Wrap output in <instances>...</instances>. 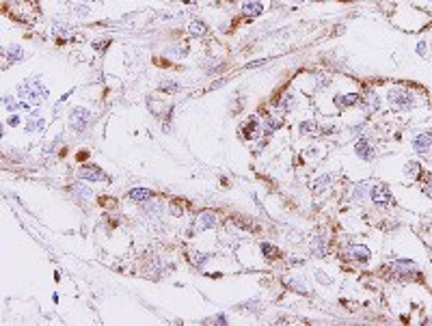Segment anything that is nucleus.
<instances>
[{
    "label": "nucleus",
    "mask_w": 432,
    "mask_h": 326,
    "mask_svg": "<svg viewBox=\"0 0 432 326\" xmlns=\"http://www.w3.org/2000/svg\"><path fill=\"white\" fill-rule=\"evenodd\" d=\"M411 145H413L415 154H420V156L428 154L430 147H432V134H430V132H420V134H415Z\"/></svg>",
    "instance_id": "nucleus-8"
},
{
    "label": "nucleus",
    "mask_w": 432,
    "mask_h": 326,
    "mask_svg": "<svg viewBox=\"0 0 432 326\" xmlns=\"http://www.w3.org/2000/svg\"><path fill=\"white\" fill-rule=\"evenodd\" d=\"M387 100H389V106L394 110H411V108H415V104H417L415 93L407 87H391L389 93H387Z\"/></svg>",
    "instance_id": "nucleus-2"
},
{
    "label": "nucleus",
    "mask_w": 432,
    "mask_h": 326,
    "mask_svg": "<svg viewBox=\"0 0 432 326\" xmlns=\"http://www.w3.org/2000/svg\"><path fill=\"white\" fill-rule=\"evenodd\" d=\"M355 154L359 156V158L363 160H374L376 158V149L370 145L368 139H363V136H359L357 139V145H355Z\"/></svg>",
    "instance_id": "nucleus-9"
},
{
    "label": "nucleus",
    "mask_w": 432,
    "mask_h": 326,
    "mask_svg": "<svg viewBox=\"0 0 432 326\" xmlns=\"http://www.w3.org/2000/svg\"><path fill=\"white\" fill-rule=\"evenodd\" d=\"M188 32L197 39H204V37H208V26H206V22H201V19H193V22H188Z\"/></svg>",
    "instance_id": "nucleus-16"
},
{
    "label": "nucleus",
    "mask_w": 432,
    "mask_h": 326,
    "mask_svg": "<svg viewBox=\"0 0 432 326\" xmlns=\"http://www.w3.org/2000/svg\"><path fill=\"white\" fill-rule=\"evenodd\" d=\"M45 128V121L43 119H35V117H30V121H28V126H26V130H28V132H41V130Z\"/></svg>",
    "instance_id": "nucleus-27"
},
{
    "label": "nucleus",
    "mask_w": 432,
    "mask_h": 326,
    "mask_svg": "<svg viewBox=\"0 0 432 326\" xmlns=\"http://www.w3.org/2000/svg\"><path fill=\"white\" fill-rule=\"evenodd\" d=\"M424 192H426V194H428V197H432V181H430V184H428L426 188H424Z\"/></svg>",
    "instance_id": "nucleus-36"
},
{
    "label": "nucleus",
    "mask_w": 432,
    "mask_h": 326,
    "mask_svg": "<svg viewBox=\"0 0 432 326\" xmlns=\"http://www.w3.org/2000/svg\"><path fill=\"white\" fill-rule=\"evenodd\" d=\"M415 4H422V6H428V9H432V0H415Z\"/></svg>",
    "instance_id": "nucleus-35"
},
{
    "label": "nucleus",
    "mask_w": 432,
    "mask_h": 326,
    "mask_svg": "<svg viewBox=\"0 0 432 326\" xmlns=\"http://www.w3.org/2000/svg\"><path fill=\"white\" fill-rule=\"evenodd\" d=\"M78 177L84 179V181H104V179H106V173H104L100 166L82 164L80 171H78Z\"/></svg>",
    "instance_id": "nucleus-5"
},
{
    "label": "nucleus",
    "mask_w": 432,
    "mask_h": 326,
    "mask_svg": "<svg viewBox=\"0 0 432 326\" xmlns=\"http://www.w3.org/2000/svg\"><path fill=\"white\" fill-rule=\"evenodd\" d=\"M182 89V84L178 80H162L160 82V91H165V93H178Z\"/></svg>",
    "instance_id": "nucleus-24"
},
{
    "label": "nucleus",
    "mask_w": 432,
    "mask_h": 326,
    "mask_svg": "<svg viewBox=\"0 0 432 326\" xmlns=\"http://www.w3.org/2000/svg\"><path fill=\"white\" fill-rule=\"evenodd\" d=\"M2 102H4V108H6V110H17V108H19V102L13 100L11 95H4Z\"/></svg>",
    "instance_id": "nucleus-28"
},
{
    "label": "nucleus",
    "mask_w": 432,
    "mask_h": 326,
    "mask_svg": "<svg viewBox=\"0 0 432 326\" xmlns=\"http://www.w3.org/2000/svg\"><path fill=\"white\" fill-rule=\"evenodd\" d=\"M331 179H333L331 175H322V177H320V179L311 181V190H313V192H320V190H324V188L331 184Z\"/></svg>",
    "instance_id": "nucleus-25"
},
{
    "label": "nucleus",
    "mask_w": 432,
    "mask_h": 326,
    "mask_svg": "<svg viewBox=\"0 0 432 326\" xmlns=\"http://www.w3.org/2000/svg\"><path fill=\"white\" fill-rule=\"evenodd\" d=\"M326 251H329V244H324L322 240H313V244H311V253H313V255L324 257Z\"/></svg>",
    "instance_id": "nucleus-26"
},
{
    "label": "nucleus",
    "mask_w": 432,
    "mask_h": 326,
    "mask_svg": "<svg viewBox=\"0 0 432 326\" xmlns=\"http://www.w3.org/2000/svg\"><path fill=\"white\" fill-rule=\"evenodd\" d=\"M281 117H274V115H268L266 119H264V134H272V132H277V130L281 128Z\"/></svg>",
    "instance_id": "nucleus-20"
},
{
    "label": "nucleus",
    "mask_w": 432,
    "mask_h": 326,
    "mask_svg": "<svg viewBox=\"0 0 432 326\" xmlns=\"http://www.w3.org/2000/svg\"><path fill=\"white\" fill-rule=\"evenodd\" d=\"M17 95L22 97V100L30 102V104H41L43 100H48L50 91L45 84H41V80L39 78H26V80H22L17 84Z\"/></svg>",
    "instance_id": "nucleus-1"
},
{
    "label": "nucleus",
    "mask_w": 432,
    "mask_h": 326,
    "mask_svg": "<svg viewBox=\"0 0 432 326\" xmlns=\"http://www.w3.org/2000/svg\"><path fill=\"white\" fill-rule=\"evenodd\" d=\"M359 100H361V95L359 93H344V95H335L333 97V104H335L337 108H352L355 104H359Z\"/></svg>",
    "instance_id": "nucleus-12"
},
{
    "label": "nucleus",
    "mask_w": 432,
    "mask_h": 326,
    "mask_svg": "<svg viewBox=\"0 0 432 326\" xmlns=\"http://www.w3.org/2000/svg\"><path fill=\"white\" fill-rule=\"evenodd\" d=\"M128 197L132 199V201H136V203H145V201H149L154 197V192L149 190V188H132V190L128 192Z\"/></svg>",
    "instance_id": "nucleus-15"
},
{
    "label": "nucleus",
    "mask_w": 432,
    "mask_h": 326,
    "mask_svg": "<svg viewBox=\"0 0 432 326\" xmlns=\"http://www.w3.org/2000/svg\"><path fill=\"white\" fill-rule=\"evenodd\" d=\"M316 277H320V283H324V285H329L331 283V279L324 275V272H320V270H316Z\"/></svg>",
    "instance_id": "nucleus-33"
},
{
    "label": "nucleus",
    "mask_w": 432,
    "mask_h": 326,
    "mask_svg": "<svg viewBox=\"0 0 432 326\" xmlns=\"http://www.w3.org/2000/svg\"><path fill=\"white\" fill-rule=\"evenodd\" d=\"M274 108H277L279 113H292V110L296 108V97H294V93L279 95V100L274 102Z\"/></svg>",
    "instance_id": "nucleus-10"
},
{
    "label": "nucleus",
    "mask_w": 432,
    "mask_h": 326,
    "mask_svg": "<svg viewBox=\"0 0 432 326\" xmlns=\"http://www.w3.org/2000/svg\"><path fill=\"white\" fill-rule=\"evenodd\" d=\"M67 117H69V128L78 134L87 132V128L91 126V110L87 106H74Z\"/></svg>",
    "instance_id": "nucleus-3"
},
{
    "label": "nucleus",
    "mask_w": 432,
    "mask_h": 326,
    "mask_svg": "<svg viewBox=\"0 0 432 326\" xmlns=\"http://www.w3.org/2000/svg\"><path fill=\"white\" fill-rule=\"evenodd\" d=\"M355 201H363V199H368L370 197V184L368 181H359V184L355 186Z\"/></svg>",
    "instance_id": "nucleus-22"
},
{
    "label": "nucleus",
    "mask_w": 432,
    "mask_h": 326,
    "mask_svg": "<svg viewBox=\"0 0 432 326\" xmlns=\"http://www.w3.org/2000/svg\"><path fill=\"white\" fill-rule=\"evenodd\" d=\"M69 190H71V194H74V197H78V199H84V201L93 199V190H91V188H87L84 184H74V186H69Z\"/></svg>",
    "instance_id": "nucleus-18"
},
{
    "label": "nucleus",
    "mask_w": 432,
    "mask_h": 326,
    "mask_svg": "<svg viewBox=\"0 0 432 326\" xmlns=\"http://www.w3.org/2000/svg\"><path fill=\"white\" fill-rule=\"evenodd\" d=\"M370 199H372V203H374L376 207H385L391 201V192H389V188L385 184H376V186L370 188Z\"/></svg>",
    "instance_id": "nucleus-4"
},
{
    "label": "nucleus",
    "mask_w": 432,
    "mask_h": 326,
    "mask_svg": "<svg viewBox=\"0 0 432 326\" xmlns=\"http://www.w3.org/2000/svg\"><path fill=\"white\" fill-rule=\"evenodd\" d=\"M346 257L350 259V262H357V264H365L370 262V249L363 244H352L346 249Z\"/></svg>",
    "instance_id": "nucleus-6"
},
{
    "label": "nucleus",
    "mask_w": 432,
    "mask_h": 326,
    "mask_svg": "<svg viewBox=\"0 0 432 326\" xmlns=\"http://www.w3.org/2000/svg\"><path fill=\"white\" fill-rule=\"evenodd\" d=\"M292 4H303V2H307V0H290Z\"/></svg>",
    "instance_id": "nucleus-37"
},
{
    "label": "nucleus",
    "mask_w": 432,
    "mask_h": 326,
    "mask_svg": "<svg viewBox=\"0 0 432 326\" xmlns=\"http://www.w3.org/2000/svg\"><path fill=\"white\" fill-rule=\"evenodd\" d=\"M381 106H383L381 95H378L374 89H370L368 93H365V97H363V113H365V115L378 113V110H381Z\"/></svg>",
    "instance_id": "nucleus-7"
},
{
    "label": "nucleus",
    "mask_w": 432,
    "mask_h": 326,
    "mask_svg": "<svg viewBox=\"0 0 432 326\" xmlns=\"http://www.w3.org/2000/svg\"><path fill=\"white\" fill-rule=\"evenodd\" d=\"M19 123H22V119H19V115H13V117H9V121H6V126L15 128V126H19Z\"/></svg>",
    "instance_id": "nucleus-31"
},
{
    "label": "nucleus",
    "mask_w": 432,
    "mask_h": 326,
    "mask_svg": "<svg viewBox=\"0 0 432 326\" xmlns=\"http://www.w3.org/2000/svg\"><path fill=\"white\" fill-rule=\"evenodd\" d=\"M191 259H193V264H195V266H204L210 257H208V255H199V253H195V251H193V253H191Z\"/></svg>",
    "instance_id": "nucleus-29"
},
{
    "label": "nucleus",
    "mask_w": 432,
    "mask_h": 326,
    "mask_svg": "<svg viewBox=\"0 0 432 326\" xmlns=\"http://www.w3.org/2000/svg\"><path fill=\"white\" fill-rule=\"evenodd\" d=\"M261 65H266V58H259V61L248 63V65H246V69H251V67H261Z\"/></svg>",
    "instance_id": "nucleus-34"
},
{
    "label": "nucleus",
    "mask_w": 432,
    "mask_h": 326,
    "mask_svg": "<svg viewBox=\"0 0 432 326\" xmlns=\"http://www.w3.org/2000/svg\"><path fill=\"white\" fill-rule=\"evenodd\" d=\"M240 11L242 15L246 17H257L261 11H264V4H261V0H244V2L240 4Z\"/></svg>",
    "instance_id": "nucleus-11"
},
{
    "label": "nucleus",
    "mask_w": 432,
    "mask_h": 326,
    "mask_svg": "<svg viewBox=\"0 0 432 326\" xmlns=\"http://www.w3.org/2000/svg\"><path fill=\"white\" fill-rule=\"evenodd\" d=\"M214 225H216V216H214L212 212L199 214V218H197V227H199V229H212Z\"/></svg>",
    "instance_id": "nucleus-21"
},
{
    "label": "nucleus",
    "mask_w": 432,
    "mask_h": 326,
    "mask_svg": "<svg viewBox=\"0 0 432 326\" xmlns=\"http://www.w3.org/2000/svg\"><path fill=\"white\" fill-rule=\"evenodd\" d=\"M394 272L398 277H411L415 272V264L409 262V259H400V262H394Z\"/></svg>",
    "instance_id": "nucleus-14"
},
{
    "label": "nucleus",
    "mask_w": 432,
    "mask_h": 326,
    "mask_svg": "<svg viewBox=\"0 0 432 326\" xmlns=\"http://www.w3.org/2000/svg\"><path fill=\"white\" fill-rule=\"evenodd\" d=\"M261 253H264L266 257H274V255H277V249L270 246V244H261Z\"/></svg>",
    "instance_id": "nucleus-30"
},
{
    "label": "nucleus",
    "mask_w": 432,
    "mask_h": 326,
    "mask_svg": "<svg viewBox=\"0 0 432 326\" xmlns=\"http://www.w3.org/2000/svg\"><path fill=\"white\" fill-rule=\"evenodd\" d=\"M298 132L305 136H318L320 134V126L313 119H305L298 123Z\"/></svg>",
    "instance_id": "nucleus-17"
},
{
    "label": "nucleus",
    "mask_w": 432,
    "mask_h": 326,
    "mask_svg": "<svg viewBox=\"0 0 432 326\" xmlns=\"http://www.w3.org/2000/svg\"><path fill=\"white\" fill-rule=\"evenodd\" d=\"M404 175H409V177H413V179H417L422 175V164L417 160H411V162H407V166H404Z\"/></svg>",
    "instance_id": "nucleus-23"
},
{
    "label": "nucleus",
    "mask_w": 432,
    "mask_h": 326,
    "mask_svg": "<svg viewBox=\"0 0 432 326\" xmlns=\"http://www.w3.org/2000/svg\"><path fill=\"white\" fill-rule=\"evenodd\" d=\"M426 50H428V48H426V41H420V43H417V54H420V56H428Z\"/></svg>",
    "instance_id": "nucleus-32"
},
{
    "label": "nucleus",
    "mask_w": 432,
    "mask_h": 326,
    "mask_svg": "<svg viewBox=\"0 0 432 326\" xmlns=\"http://www.w3.org/2000/svg\"><path fill=\"white\" fill-rule=\"evenodd\" d=\"M52 37H58V39H69L71 37V28L65 26L63 22H52Z\"/></svg>",
    "instance_id": "nucleus-19"
},
{
    "label": "nucleus",
    "mask_w": 432,
    "mask_h": 326,
    "mask_svg": "<svg viewBox=\"0 0 432 326\" xmlns=\"http://www.w3.org/2000/svg\"><path fill=\"white\" fill-rule=\"evenodd\" d=\"M4 58H6V65L11 63H19L26 58V50L22 48V45H9V48H4Z\"/></svg>",
    "instance_id": "nucleus-13"
}]
</instances>
